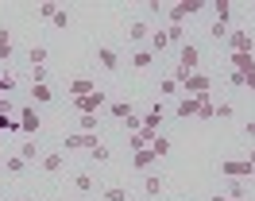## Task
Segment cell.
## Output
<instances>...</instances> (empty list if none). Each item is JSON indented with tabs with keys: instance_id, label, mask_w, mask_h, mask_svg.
Listing matches in <instances>:
<instances>
[{
	"instance_id": "cell-37",
	"label": "cell",
	"mask_w": 255,
	"mask_h": 201,
	"mask_svg": "<svg viewBox=\"0 0 255 201\" xmlns=\"http://www.w3.org/2000/svg\"><path fill=\"white\" fill-rule=\"evenodd\" d=\"M89 155H93L97 163H109V159H112V151H109V147H105V143H101V147H93V151H89Z\"/></svg>"
},
{
	"instance_id": "cell-45",
	"label": "cell",
	"mask_w": 255,
	"mask_h": 201,
	"mask_svg": "<svg viewBox=\"0 0 255 201\" xmlns=\"http://www.w3.org/2000/svg\"><path fill=\"white\" fill-rule=\"evenodd\" d=\"M252 182H255V163H252Z\"/></svg>"
},
{
	"instance_id": "cell-32",
	"label": "cell",
	"mask_w": 255,
	"mask_h": 201,
	"mask_svg": "<svg viewBox=\"0 0 255 201\" xmlns=\"http://www.w3.org/2000/svg\"><path fill=\"white\" fill-rule=\"evenodd\" d=\"M12 89H16V74H0V97H8Z\"/></svg>"
},
{
	"instance_id": "cell-22",
	"label": "cell",
	"mask_w": 255,
	"mask_h": 201,
	"mask_svg": "<svg viewBox=\"0 0 255 201\" xmlns=\"http://www.w3.org/2000/svg\"><path fill=\"white\" fill-rule=\"evenodd\" d=\"M213 116H217V105L209 97H197V120H213Z\"/></svg>"
},
{
	"instance_id": "cell-15",
	"label": "cell",
	"mask_w": 255,
	"mask_h": 201,
	"mask_svg": "<svg viewBox=\"0 0 255 201\" xmlns=\"http://www.w3.org/2000/svg\"><path fill=\"white\" fill-rule=\"evenodd\" d=\"M128 39H135V43H139V39H151V23H147V19H131V23H128Z\"/></svg>"
},
{
	"instance_id": "cell-10",
	"label": "cell",
	"mask_w": 255,
	"mask_h": 201,
	"mask_svg": "<svg viewBox=\"0 0 255 201\" xmlns=\"http://www.w3.org/2000/svg\"><path fill=\"white\" fill-rule=\"evenodd\" d=\"M228 62H232V70H236V74H252V70H255V54H248V50L228 54Z\"/></svg>"
},
{
	"instance_id": "cell-41",
	"label": "cell",
	"mask_w": 255,
	"mask_h": 201,
	"mask_svg": "<svg viewBox=\"0 0 255 201\" xmlns=\"http://www.w3.org/2000/svg\"><path fill=\"white\" fill-rule=\"evenodd\" d=\"M12 112H16V105H12L8 97H0V116H12Z\"/></svg>"
},
{
	"instance_id": "cell-3",
	"label": "cell",
	"mask_w": 255,
	"mask_h": 201,
	"mask_svg": "<svg viewBox=\"0 0 255 201\" xmlns=\"http://www.w3.org/2000/svg\"><path fill=\"white\" fill-rule=\"evenodd\" d=\"M105 105H109V97H105V89H97V93H89V97L74 101V112H78V116H97Z\"/></svg>"
},
{
	"instance_id": "cell-38",
	"label": "cell",
	"mask_w": 255,
	"mask_h": 201,
	"mask_svg": "<svg viewBox=\"0 0 255 201\" xmlns=\"http://www.w3.org/2000/svg\"><path fill=\"white\" fill-rule=\"evenodd\" d=\"M78 128L81 132H97V116H78Z\"/></svg>"
},
{
	"instance_id": "cell-31",
	"label": "cell",
	"mask_w": 255,
	"mask_h": 201,
	"mask_svg": "<svg viewBox=\"0 0 255 201\" xmlns=\"http://www.w3.org/2000/svg\"><path fill=\"white\" fill-rule=\"evenodd\" d=\"M4 58H12V35L0 27V62H4Z\"/></svg>"
},
{
	"instance_id": "cell-7",
	"label": "cell",
	"mask_w": 255,
	"mask_h": 201,
	"mask_svg": "<svg viewBox=\"0 0 255 201\" xmlns=\"http://www.w3.org/2000/svg\"><path fill=\"white\" fill-rule=\"evenodd\" d=\"M221 174L224 178H252V163H248V159H224Z\"/></svg>"
},
{
	"instance_id": "cell-13",
	"label": "cell",
	"mask_w": 255,
	"mask_h": 201,
	"mask_svg": "<svg viewBox=\"0 0 255 201\" xmlns=\"http://www.w3.org/2000/svg\"><path fill=\"white\" fill-rule=\"evenodd\" d=\"M62 163H66V155H62V151H47L43 159H39V167L47 170V174H58V170H62Z\"/></svg>"
},
{
	"instance_id": "cell-40",
	"label": "cell",
	"mask_w": 255,
	"mask_h": 201,
	"mask_svg": "<svg viewBox=\"0 0 255 201\" xmlns=\"http://www.w3.org/2000/svg\"><path fill=\"white\" fill-rule=\"evenodd\" d=\"M232 112H236V108L228 105V101H221V105H217V116H221V120H228V116H232Z\"/></svg>"
},
{
	"instance_id": "cell-28",
	"label": "cell",
	"mask_w": 255,
	"mask_h": 201,
	"mask_svg": "<svg viewBox=\"0 0 255 201\" xmlns=\"http://www.w3.org/2000/svg\"><path fill=\"white\" fill-rule=\"evenodd\" d=\"M166 39L182 50V46H186V27H174V23H170V27H166Z\"/></svg>"
},
{
	"instance_id": "cell-27",
	"label": "cell",
	"mask_w": 255,
	"mask_h": 201,
	"mask_svg": "<svg viewBox=\"0 0 255 201\" xmlns=\"http://www.w3.org/2000/svg\"><path fill=\"white\" fill-rule=\"evenodd\" d=\"M31 97L39 105H50V101H54V89H50V85H31Z\"/></svg>"
},
{
	"instance_id": "cell-47",
	"label": "cell",
	"mask_w": 255,
	"mask_h": 201,
	"mask_svg": "<svg viewBox=\"0 0 255 201\" xmlns=\"http://www.w3.org/2000/svg\"><path fill=\"white\" fill-rule=\"evenodd\" d=\"M19 201H27V198H19Z\"/></svg>"
},
{
	"instance_id": "cell-44",
	"label": "cell",
	"mask_w": 255,
	"mask_h": 201,
	"mask_svg": "<svg viewBox=\"0 0 255 201\" xmlns=\"http://www.w3.org/2000/svg\"><path fill=\"white\" fill-rule=\"evenodd\" d=\"M209 201H228V198H224V194H213V198H209Z\"/></svg>"
},
{
	"instance_id": "cell-43",
	"label": "cell",
	"mask_w": 255,
	"mask_h": 201,
	"mask_svg": "<svg viewBox=\"0 0 255 201\" xmlns=\"http://www.w3.org/2000/svg\"><path fill=\"white\" fill-rule=\"evenodd\" d=\"M244 132H248V139H255V120H248V124H244Z\"/></svg>"
},
{
	"instance_id": "cell-30",
	"label": "cell",
	"mask_w": 255,
	"mask_h": 201,
	"mask_svg": "<svg viewBox=\"0 0 255 201\" xmlns=\"http://www.w3.org/2000/svg\"><path fill=\"white\" fill-rule=\"evenodd\" d=\"M151 151H155V159L170 155V139H166V136H155V139H151Z\"/></svg>"
},
{
	"instance_id": "cell-35",
	"label": "cell",
	"mask_w": 255,
	"mask_h": 201,
	"mask_svg": "<svg viewBox=\"0 0 255 201\" xmlns=\"http://www.w3.org/2000/svg\"><path fill=\"white\" fill-rule=\"evenodd\" d=\"M58 12H62V8H58V4H50V0H47V4H39V19H54Z\"/></svg>"
},
{
	"instance_id": "cell-21",
	"label": "cell",
	"mask_w": 255,
	"mask_h": 201,
	"mask_svg": "<svg viewBox=\"0 0 255 201\" xmlns=\"http://www.w3.org/2000/svg\"><path fill=\"white\" fill-rule=\"evenodd\" d=\"M151 62H155L151 50H135V54H131V70H151Z\"/></svg>"
},
{
	"instance_id": "cell-11",
	"label": "cell",
	"mask_w": 255,
	"mask_h": 201,
	"mask_svg": "<svg viewBox=\"0 0 255 201\" xmlns=\"http://www.w3.org/2000/svg\"><path fill=\"white\" fill-rule=\"evenodd\" d=\"M159 124H162V105L155 101V108L143 116V132H147V136H159Z\"/></svg>"
},
{
	"instance_id": "cell-14",
	"label": "cell",
	"mask_w": 255,
	"mask_h": 201,
	"mask_svg": "<svg viewBox=\"0 0 255 201\" xmlns=\"http://www.w3.org/2000/svg\"><path fill=\"white\" fill-rule=\"evenodd\" d=\"M174 112H178V120H197V97H182Z\"/></svg>"
},
{
	"instance_id": "cell-1",
	"label": "cell",
	"mask_w": 255,
	"mask_h": 201,
	"mask_svg": "<svg viewBox=\"0 0 255 201\" xmlns=\"http://www.w3.org/2000/svg\"><path fill=\"white\" fill-rule=\"evenodd\" d=\"M197 62H201V50H197L193 43H186L182 50H178V66H174V74H170V77H174L178 85H182V81H186L190 74H197Z\"/></svg>"
},
{
	"instance_id": "cell-6",
	"label": "cell",
	"mask_w": 255,
	"mask_h": 201,
	"mask_svg": "<svg viewBox=\"0 0 255 201\" xmlns=\"http://www.w3.org/2000/svg\"><path fill=\"white\" fill-rule=\"evenodd\" d=\"M39 128H43V116H39L35 108H19V132H23L27 139H35Z\"/></svg>"
},
{
	"instance_id": "cell-33",
	"label": "cell",
	"mask_w": 255,
	"mask_h": 201,
	"mask_svg": "<svg viewBox=\"0 0 255 201\" xmlns=\"http://www.w3.org/2000/svg\"><path fill=\"white\" fill-rule=\"evenodd\" d=\"M0 132H4V136H16V132H19V120H12V116H0Z\"/></svg>"
},
{
	"instance_id": "cell-4",
	"label": "cell",
	"mask_w": 255,
	"mask_h": 201,
	"mask_svg": "<svg viewBox=\"0 0 255 201\" xmlns=\"http://www.w3.org/2000/svg\"><path fill=\"white\" fill-rule=\"evenodd\" d=\"M224 43H228V50H232V54H236V50H248V54H255V39H252V31H248V27H232Z\"/></svg>"
},
{
	"instance_id": "cell-26",
	"label": "cell",
	"mask_w": 255,
	"mask_h": 201,
	"mask_svg": "<svg viewBox=\"0 0 255 201\" xmlns=\"http://www.w3.org/2000/svg\"><path fill=\"white\" fill-rule=\"evenodd\" d=\"M101 198H105V201H128V190H124V186H105Z\"/></svg>"
},
{
	"instance_id": "cell-16",
	"label": "cell",
	"mask_w": 255,
	"mask_h": 201,
	"mask_svg": "<svg viewBox=\"0 0 255 201\" xmlns=\"http://www.w3.org/2000/svg\"><path fill=\"white\" fill-rule=\"evenodd\" d=\"M16 151H19V159H23V163H35V159H43V155H39V143H35V139H23Z\"/></svg>"
},
{
	"instance_id": "cell-19",
	"label": "cell",
	"mask_w": 255,
	"mask_h": 201,
	"mask_svg": "<svg viewBox=\"0 0 255 201\" xmlns=\"http://www.w3.org/2000/svg\"><path fill=\"white\" fill-rule=\"evenodd\" d=\"M147 43H151V54H162V50L170 46V39H166V27H162V31H151V39H147Z\"/></svg>"
},
{
	"instance_id": "cell-24",
	"label": "cell",
	"mask_w": 255,
	"mask_h": 201,
	"mask_svg": "<svg viewBox=\"0 0 255 201\" xmlns=\"http://www.w3.org/2000/svg\"><path fill=\"white\" fill-rule=\"evenodd\" d=\"M213 12H217V23H228V15H232V0H213Z\"/></svg>"
},
{
	"instance_id": "cell-17",
	"label": "cell",
	"mask_w": 255,
	"mask_h": 201,
	"mask_svg": "<svg viewBox=\"0 0 255 201\" xmlns=\"http://www.w3.org/2000/svg\"><path fill=\"white\" fill-rule=\"evenodd\" d=\"M109 116L128 120V116H135V108H131V101H112V105H109Z\"/></svg>"
},
{
	"instance_id": "cell-20",
	"label": "cell",
	"mask_w": 255,
	"mask_h": 201,
	"mask_svg": "<svg viewBox=\"0 0 255 201\" xmlns=\"http://www.w3.org/2000/svg\"><path fill=\"white\" fill-rule=\"evenodd\" d=\"M151 163H155V151H151V147L131 155V167H135V170H151Z\"/></svg>"
},
{
	"instance_id": "cell-39",
	"label": "cell",
	"mask_w": 255,
	"mask_h": 201,
	"mask_svg": "<svg viewBox=\"0 0 255 201\" xmlns=\"http://www.w3.org/2000/svg\"><path fill=\"white\" fill-rule=\"evenodd\" d=\"M50 23H54V27H58V31H66V27H70V12H58V15H54V19H50Z\"/></svg>"
},
{
	"instance_id": "cell-9",
	"label": "cell",
	"mask_w": 255,
	"mask_h": 201,
	"mask_svg": "<svg viewBox=\"0 0 255 201\" xmlns=\"http://www.w3.org/2000/svg\"><path fill=\"white\" fill-rule=\"evenodd\" d=\"M97 62H101V70H109V74L120 70V54H116L112 46H97Z\"/></svg>"
},
{
	"instance_id": "cell-8",
	"label": "cell",
	"mask_w": 255,
	"mask_h": 201,
	"mask_svg": "<svg viewBox=\"0 0 255 201\" xmlns=\"http://www.w3.org/2000/svg\"><path fill=\"white\" fill-rule=\"evenodd\" d=\"M66 93H70L74 101H81V97H89V93H97V81H89V77H74V81L66 85Z\"/></svg>"
},
{
	"instance_id": "cell-2",
	"label": "cell",
	"mask_w": 255,
	"mask_h": 201,
	"mask_svg": "<svg viewBox=\"0 0 255 201\" xmlns=\"http://www.w3.org/2000/svg\"><path fill=\"white\" fill-rule=\"evenodd\" d=\"M66 151H93V147H101V136L97 132H70V136L62 139Z\"/></svg>"
},
{
	"instance_id": "cell-12",
	"label": "cell",
	"mask_w": 255,
	"mask_h": 201,
	"mask_svg": "<svg viewBox=\"0 0 255 201\" xmlns=\"http://www.w3.org/2000/svg\"><path fill=\"white\" fill-rule=\"evenodd\" d=\"M162 190H166V178H162V174H147L143 178V194L147 198H162Z\"/></svg>"
},
{
	"instance_id": "cell-36",
	"label": "cell",
	"mask_w": 255,
	"mask_h": 201,
	"mask_svg": "<svg viewBox=\"0 0 255 201\" xmlns=\"http://www.w3.org/2000/svg\"><path fill=\"white\" fill-rule=\"evenodd\" d=\"M228 23H213V27H209V35H213V39H217V43H224V39H228Z\"/></svg>"
},
{
	"instance_id": "cell-18",
	"label": "cell",
	"mask_w": 255,
	"mask_h": 201,
	"mask_svg": "<svg viewBox=\"0 0 255 201\" xmlns=\"http://www.w3.org/2000/svg\"><path fill=\"white\" fill-rule=\"evenodd\" d=\"M74 190H78V194H93V190H97V178L81 170V174H74Z\"/></svg>"
},
{
	"instance_id": "cell-29",
	"label": "cell",
	"mask_w": 255,
	"mask_h": 201,
	"mask_svg": "<svg viewBox=\"0 0 255 201\" xmlns=\"http://www.w3.org/2000/svg\"><path fill=\"white\" fill-rule=\"evenodd\" d=\"M159 93H162V97H178V93H182V85H178L174 77H162V81H159Z\"/></svg>"
},
{
	"instance_id": "cell-23",
	"label": "cell",
	"mask_w": 255,
	"mask_h": 201,
	"mask_svg": "<svg viewBox=\"0 0 255 201\" xmlns=\"http://www.w3.org/2000/svg\"><path fill=\"white\" fill-rule=\"evenodd\" d=\"M224 198H248V186H244V178H228V190H224Z\"/></svg>"
},
{
	"instance_id": "cell-46",
	"label": "cell",
	"mask_w": 255,
	"mask_h": 201,
	"mask_svg": "<svg viewBox=\"0 0 255 201\" xmlns=\"http://www.w3.org/2000/svg\"><path fill=\"white\" fill-rule=\"evenodd\" d=\"M228 201H248V198H228Z\"/></svg>"
},
{
	"instance_id": "cell-42",
	"label": "cell",
	"mask_w": 255,
	"mask_h": 201,
	"mask_svg": "<svg viewBox=\"0 0 255 201\" xmlns=\"http://www.w3.org/2000/svg\"><path fill=\"white\" fill-rule=\"evenodd\" d=\"M244 89H252V93H255V70H252V74H244Z\"/></svg>"
},
{
	"instance_id": "cell-5",
	"label": "cell",
	"mask_w": 255,
	"mask_h": 201,
	"mask_svg": "<svg viewBox=\"0 0 255 201\" xmlns=\"http://www.w3.org/2000/svg\"><path fill=\"white\" fill-rule=\"evenodd\" d=\"M209 85H213V81H209L205 74H190L182 81V93H186V97H209Z\"/></svg>"
},
{
	"instance_id": "cell-25",
	"label": "cell",
	"mask_w": 255,
	"mask_h": 201,
	"mask_svg": "<svg viewBox=\"0 0 255 201\" xmlns=\"http://www.w3.org/2000/svg\"><path fill=\"white\" fill-rule=\"evenodd\" d=\"M4 170H8V174H23V170H27V163H23L19 155H4Z\"/></svg>"
},
{
	"instance_id": "cell-34",
	"label": "cell",
	"mask_w": 255,
	"mask_h": 201,
	"mask_svg": "<svg viewBox=\"0 0 255 201\" xmlns=\"http://www.w3.org/2000/svg\"><path fill=\"white\" fill-rule=\"evenodd\" d=\"M27 58H31V66H43V62H47V46H31Z\"/></svg>"
}]
</instances>
